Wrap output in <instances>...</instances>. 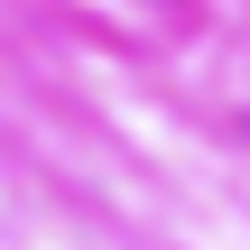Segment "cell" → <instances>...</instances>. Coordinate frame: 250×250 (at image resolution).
Returning <instances> with one entry per match:
<instances>
[]
</instances>
